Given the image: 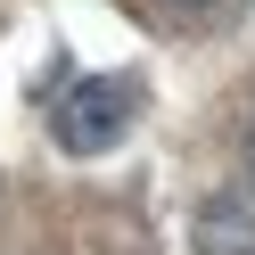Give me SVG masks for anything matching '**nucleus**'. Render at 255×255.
Listing matches in <instances>:
<instances>
[{
    "label": "nucleus",
    "instance_id": "nucleus-1",
    "mask_svg": "<svg viewBox=\"0 0 255 255\" xmlns=\"http://www.w3.org/2000/svg\"><path fill=\"white\" fill-rule=\"evenodd\" d=\"M132 107H140L132 74H83V83L50 107V140L66 156H107L124 132H132Z\"/></svg>",
    "mask_w": 255,
    "mask_h": 255
},
{
    "label": "nucleus",
    "instance_id": "nucleus-2",
    "mask_svg": "<svg viewBox=\"0 0 255 255\" xmlns=\"http://www.w3.org/2000/svg\"><path fill=\"white\" fill-rule=\"evenodd\" d=\"M198 255H255V198L222 189L198 206Z\"/></svg>",
    "mask_w": 255,
    "mask_h": 255
},
{
    "label": "nucleus",
    "instance_id": "nucleus-3",
    "mask_svg": "<svg viewBox=\"0 0 255 255\" xmlns=\"http://www.w3.org/2000/svg\"><path fill=\"white\" fill-rule=\"evenodd\" d=\"M247 173H255V124H247Z\"/></svg>",
    "mask_w": 255,
    "mask_h": 255
},
{
    "label": "nucleus",
    "instance_id": "nucleus-4",
    "mask_svg": "<svg viewBox=\"0 0 255 255\" xmlns=\"http://www.w3.org/2000/svg\"><path fill=\"white\" fill-rule=\"evenodd\" d=\"M181 8H206V0H181Z\"/></svg>",
    "mask_w": 255,
    "mask_h": 255
}]
</instances>
